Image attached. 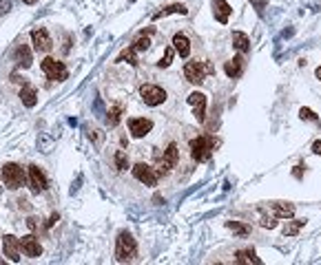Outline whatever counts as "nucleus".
Wrapping results in <instances>:
<instances>
[{
  "mask_svg": "<svg viewBox=\"0 0 321 265\" xmlns=\"http://www.w3.org/2000/svg\"><path fill=\"white\" fill-rule=\"evenodd\" d=\"M22 3H27V5H36L38 0H22Z\"/></svg>",
  "mask_w": 321,
  "mask_h": 265,
  "instance_id": "nucleus-39",
  "label": "nucleus"
},
{
  "mask_svg": "<svg viewBox=\"0 0 321 265\" xmlns=\"http://www.w3.org/2000/svg\"><path fill=\"white\" fill-rule=\"evenodd\" d=\"M215 146H217V142H215V137H210V135H202V137H197V140H191V155H193V159L199 162V164L208 162V159L213 157Z\"/></svg>",
  "mask_w": 321,
  "mask_h": 265,
  "instance_id": "nucleus-1",
  "label": "nucleus"
},
{
  "mask_svg": "<svg viewBox=\"0 0 321 265\" xmlns=\"http://www.w3.org/2000/svg\"><path fill=\"white\" fill-rule=\"evenodd\" d=\"M251 3L255 5V11H257L259 16H264V9H266V5H268V0H251Z\"/></svg>",
  "mask_w": 321,
  "mask_h": 265,
  "instance_id": "nucleus-33",
  "label": "nucleus"
},
{
  "mask_svg": "<svg viewBox=\"0 0 321 265\" xmlns=\"http://www.w3.org/2000/svg\"><path fill=\"white\" fill-rule=\"evenodd\" d=\"M27 225H29V228H31V230H36V228H38V221H36V219H33V217H31V219H27Z\"/></svg>",
  "mask_w": 321,
  "mask_h": 265,
  "instance_id": "nucleus-37",
  "label": "nucleus"
},
{
  "mask_svg": "<svg viewBox=\"0 0 321 265\" xmlns=\"http://www.w3.org/2000/svg\"><path fill=\"white\" fill-rule=\"evenodd\" d=\"M20 241V250L25 252V256H29V258H38L42 254V245L38 243V239L33 234H27V236H22Z\"/></svg>",
  "mask_w": 321,
  "mask_h": 265,
  "instance_id": "nucleus-11",
  "label": "nucleus"
},
{
  "mask_svg": "<svg viewBox=\"0 0 321 265\" xmlns=\"http://www.w3.org/2000/svg\"><path fill=\"white\" fill-rule=\"evenodd\" d=\"M314 73H317V77H319V80H321V66H319V69H317V71H314Z\"/></svg>",
  "mask_w": 321,
  "mask_h": 265,
  "instance_id": "nucleus-40",
  "label": "nucleus"
},
{
  "mask_svg": "<svg viewBox=\"0 0 321 265\" xmlns=\"http://www.w3.org/2000/svg\"><path fill=\"white\" fill-rule=\"evenodd\" d=\"M135 49H133V47H129V49H126V51H122L120 53V58H118V62H129L131 66H137V58H135Z\"/></svg>",
  "mask_w": 321,
  "mask_h": 265,
  "instance_id": "nucleus-27",
  "label": "nucleus"
},
{
  "mask_svg": "<svg viewBox=\"0 0 321 265\" xmlns=\"http://www.w3.org/2000/svg\"><path fill=\"white\" fill-rule=\"evenodd\" d=\"M27 179H29V186H31V190L36 192H44L49 188V181H47V177H44V173L38 166H29V175H27Z\"/></svg>",
  "mask_w": 321,
  "mask_h": 265,
  "instance_id": "nucleus-9",
  "label": "nucleus"
},
{
  "mask_svg": "<svg viewBox=\"0 0 321 265\" xmlns=\"http://www.w3.org/2000/svg\"><path fill=\"white\" fill-rule=\"evenodd\" d=\"M277 225V217H273V214H270V217H262V228H268V230H273Z\"/></svg>",
  "mask_w": 321,
  "mask_h": 265,
  "instance_id": "nucleus-32",
  "label": "nucleus"
},
{
  "mask_svg": "<svg viewBox=\"0 0 321 265\" xmlns=\"http://www.w3.org/2000/svg\"><path fill=\"white\" fill-rule=\"evenodd\" d=\"M224 71H226V75L228 77H239L242 73H244V58L242 55H237V58H232V60H228V62L224 64Z\"/></svg>",
  "mask_w": 321,
  "mask_h": 265,
  "instance_id": "nucleus-17",
  "label": "nucleus"
},
{
  "mask_svg": "<svg viewBox=\"0 0 321 265\" xmlns=\"http://www.w3.org/2000/svg\"><path fill=\"white\" fill-rule=\"evenodd\" d=\"M133 177L142 181L144 186H157V173L148 164H135L133 166Z\"/></svg>",
  "mask_w": 321,
  "mask_h": 265,
  "instance_id": "nucleus-8",
  "label": "nucleus"
},
{
  "mask_svg": "<svg viewBox=\"0 0 321 265\" xmlns=\"http://www.w3.org/2000/svg\"><path fill=\"white\" fill-rule=\"evenodd\" d=\"M11 11V0H0V16L9 14Z\"/></svg>",
  "mask_w": 321,
  "mask_h": 265,
  "instance_id": "nucleus-34",
  "label": "nucleus"
},
{
  "mask_svg": "<svg viewBox=\"0 0 321 265\" xmlns=\"http://www.w3.org/2000/svg\"><path fill=\"white\" fill-rule=\"evenodd\" d=\"M299 117L308 119V121H319V117L314 115V110H310V108H301V110H299Z\"/></svg>",
  "mask_w": 321,
  "mask_h": 265,
  "instance_id": "nucleus-31",
  "label": "nucleus"
},
{
  "mask_svg": "<svg viewBox=\"0 0 321 265\" xmlns=\"http://www.w3.org/2000/svg\"><path fill=\"white\" fill-rule=\"evenodd\" d=\"M16 58H18V64L22 66V69H29L33 58H31V49L27 47V44H20L18 51H16Z\"/></svg>",
  "mask_w": 321,
  "mask_h": 265,
  "instance_id": "nucleus-23",
  "label": "nucleus"
},
{
  "mask_svg": "<svg viewBox=\"0 0 321 265\" xmlns=\"http://www.w3.org/2000/svg\"><path fill=\"white\" fill-rule=\"evenodd\" d=\"M20 102L25 104L27 108H33L38 104V93H36V88H33L31 84H25L22 86V91H20Z\"/></svg>",
  "mask_w": 321,
  "mask_h": 265,
  "instance_id": "nucleus-18",
  "label": "nucleus"
},
{
  "mask_svg": "<svg viewBox=\"0 0 321 265\" xmlns=\"http://www.w3.org/2000/svg\"><path fill=\"white\" fill-rule=\"evenodd\" d=\"M31 42H33V49L40 53H47L51 51L53 42H51V36H49V31L44 29V27H38V29L31 31Z\"/></svg>",
  "mask_w": 321,
  "mask_h": 265,
  "instance_id": "nucleus-7",
  "label": "nucleus"
},
{
  "mask_svg": "<svg viewBox=\"0 0 321 265\" xmlns=\"http://www.w3.org/2000/svg\"><path fill=\"white\" fill-rule=\"evenodd\" d=\"M292 214H295V206H292V203H284V201L273 203V217H277V219H290Z\"/></svg>",
  "mask_w": 321,
  "mask_h": 265,
  "instance_id": "nucleus-21",
  "label": "nucleus"
},
{
  "mask_svg": "<svg viewBox=\"0 0 321 265\" xmlns=\"http://www.w3.org/2000/svg\"><path fill=\"white\" fill-rule=\"evenodd\" d=\"M55 221H58V214H51V219L47 221V228H51V225L55 223Z\"/></svg>",
  "mask_w": 321,
  "mask_h": 265,
  "instance_id": "nucleus-38",
  "label": "nucleus"
},
{
  "mask_svg": "<svg viewBox=\"0 0 321 265\" xmlns=\"http://www.w3.org/2000/svg\"><path fill=\"white\" fill-rule=\"evenodd\" d=\"M206 73H213V66L206 64V62H186L184 66V77L191 84H202L206 80Z\"/></svg>",
  "mask_w": 321,
  "mask_h": 265,
  "instance_id": "nucleus-5",
  "label": "nucleus"
},
{
  "mask_svg": "<svg viewBox=\"0 0 321 265\" xmlns=\"http://www.w3.org/2000/svg\"><path fill=\"white\" fill-rule=\"evenodd\" d=\"M312 153H314V155H321V142H319V140L312 144Z\"/></svg>",
  "mask_w": 321,
  "mask_h": 265,
  "instance_id": "nucleus-36",
  "label": "nucleus"
},
{
  "mask_svg": "<svg viewBox=\"0 0 321 265\" xmlns=\"http://www.w3.org/2000/svg\"><path fill=\"white\" fill-rule=\"evenodd\" d=\"M173 49L180 53V58H188L191 55V42L184 33H175L173 36Z\"/></svg>",
  "mask_w": 321,
  "mask_h": 265,
  "instance_id": "nucleus-16",
  "label": "nucleus"
},
{
  "mask_svg": "<svg viewBox=\"0 0 321 265\" xmlns=\"http://www.w3.org/2000/svg\"><path fill=\"white\" fill-rule=\"evenodd\" d=\"M292 175H295L297 179H301V175H303V166H295V170H292Z\"/></svg>",
  "mask_w": 321,
  "mask_h": 265,
  "instance_id": "nucleus-35",
  "label": "nucleus"
},
{
  "mask_svg": "<svg viewBox=\"0 0 321 265\" xmlns=\"http://www.w3.org/2000/svg\"><path fill=\"white\" fill-rule=\"evenodd\" d=\"M120 115H122V104H113V106L109 108V115H107L109 126H118L120 124Z\"/></svg>",
  "mask_w": 321,
  "mask_h": 265,
  "instance_id": "nucleus-25",
  "label": "nucleus"
},
{
  "mask_svg": "<svg viewBox=\"0 0 321 265\" xmlns=\"http://www.w3.org/2000/svg\"><path fill=\"white\" fill-rule=\"evenodd\" d=\"M131 47L135 49V51H146V49L151 47V38H148V33H146V36H144V33H140V36L133 40Z\"/></svg>",
  "mask_w": 321,
  "mask_h": 265,
  "instance_id": "nucleus-26",
  "label": "nucleus"
},
{
  "mask_svg": "<svg viewBox=\"0 0 321 265\" xmlns=\"http://www.w3.org/2000/svg\"><path fill=\"white\" fill-rule=\"evenodd\" d=\"M213 14H215V20L221 22V25H226L232 14L230 5L226 3V0H213Z\"/></svg>",
  "mask_w": 321,
  "mask_h": 265,
  "instance_id": "nucleus-15",
  "label": "nucleus"
},
{
  "mask_svg": "<svg viewBox=\"0 0 321 265\" xmlns=\"http://www.w3.org/2000/svg\"><path fill=\"white\" fill-rule=\"evenodd\" d=\"M115 168H118V170H126V168H129V157H126L124 151L115 153Z\"/></svg>",
  "mask_w": 321,
  "mask_h": 265,
  "instance_id": "nucleus-28",
  "label": "nucleus"
},
{
  "mask_svg": "<svg viewBox=\"0 0 321 265\" xmlns=\"http://www.w3.org/2000/svg\"><path fill=\"white\" fill-rule=\"evenodd\" d=\"M232 47L239 53H248L251 51V38L242 31H232Z\"/></svg>",
  "mask_w": 321,
  "mask_h": 265,
  "instance_id": "nucleus-19",
  "label": "nucleus"
},
{
  "mask_svg": "<svg viewBox=\"0 0 321 265\" xmlns=\"http://www.w3.org/2000/svg\"><path fill=\"white\" fill-rule=\"evenodd\" d=\"M171 14H182V16H186L188 9L184 7V5H169V7H164L162 11H155V14H153V20L166 18V16H171Z\"/></svg>",
  "mask_w": 321,
  "mask_h": 265,
  "instance_id": "nucleus-22",
  "label": "nucleus"
},
{
  "mask_svg": "<svg viewBox=\"0 0 321 265\" xmlns=\"http://www.w3.org/2000/svg\"><path fill=\"white\" fill-rule=\"evenodd\" d=\"M188 104H193V106H195V119L197 121H204L206 119V95H204V93H191V95H188Z\"/></svg>",
  "mask_w": 321,
  "mask_h": 265,
  "instance_id": "nucleus-14",
  "label": "nucleus"
},
{
  "mask_svg": "<svg viewBox=\"0 0 321 265\" xmlns=\"http://www.w3.org/2000/svg\"><path fill=\"white\" fill-rule=\"evenodd\" d=\"M0 190H3V188H0Z\"/></svg>",
  "mask_w": 321,
  "mask_h": 265,
  "instance_id": "nucleus-41",
  "label": "nucleus"
},
{
  "mask_svg": "<svg viewBox=\"0 0 321 265\" xmlns=\"http://www.w3.org/2000/svg\"><path fill=\"white\" fill-rule=\"evenodd\" d=\"M140 95L144 99L146 106H159V104L166 99V91L162 86H155V84H144L140 88Z\"/></svg>",
  "mask_w": 321,
  "mask_h": 265,
  "instance_id": "nucleus-6",
  "label": "nucleus"
},
{
  "mask_svg": "<svg viewBox=\"0 0 321 265\" xmlns=\"http://www.w3.org/2000/svg\"><path fill=\"white\" fill-rule=\"evenodd\" d=\"M3 181L9 190H18V188L25 186V181H27L25 170H22L18 164H5L3 166Z\"/></svg>",
  "mask_w": 321,
  "mask_h": 265,
  "instance_id": "nucleus-3",
  "label": "nucleus"
},
{
  "mask_svg": "<svg viewBox=\"0 0 321 265\" xmlns=\"http://www.w3.org/2000/svg\"><path fill=\"white\" fill-rule=\"evenodd\" d=\"M175 164H177V146H175V144H169V148H166L162 162H159V168L155 170V173H157V177L159 175H162V177L169 175L171 170L175 168Z\"/></svg>",
  "mask_w": 321,
  "mask_h": 265,
  "instance_id": "nucleus-10",
  "label": "nucleus"
},
{
  "mask_svg": "<svg viewBox=\"0 0 321 265\" xmlns=\"http://www.w3.org/2000/svg\"><path fill=\"white\" fill-rule=\"evenodd\" d=\"M40 69H42V73L53 82H64L66 77H69V69L64 66V62H58V60H53V58H44L40 62Z\"/></svg>",
  "mask_w": 321,
  "mask_h": 265,
  "instance_id": "nucleus-4",
  "label": "nucleus"
},
{
  "mask_svg": "<svg viewBox=\"0 0 321 265\" xmlns=\"http://www.w3.org/2000/svg\"><path fill=\"white\" fill-rule=\"evenodd\" d=\"M303 225H306V221H303V219L288 221V223L284 225V234H286V236H295V234H299V232L303 230Z\"/></svg>",
  "mask_w": 321,
  "mask_h": 265,
  "instance_id": "nucleus-24",
  "label": "nucleus"
},
{
  "mask_svg": "<svg viewBox=\"0 0 321 265\" xmlns=\"http://www.w3.org/2000/svg\"><path fill=\"white\" fill-rule=\"evenodd\" d=\"M135 254H137L135 239H133L129 232H120L118 241H115V258H118L120 263H124V261H131Z\"/></svg>",
  "mask_w": 321,
  "mask_h": 265,
  "instance_id": "nucleus-2",
  "label": "nucleus"
},
{
  "mask_svg": "<svg viewBox=\"0 0 321 265\" xmlns=\"http://www.w3.org/2000/svg\"><path fill=\"white\" fill-rule=\"evenodd\" d=\"M151 128H153V121L151 119H146V117H133L131 121H129V130H131V135L133 137H144V135H148L151 132Z\"/></svg>",
  "mask_w": 321,
  "mask_h": 265,
  "instance_id": "nucleus-13",
  "label": "nucleus"
},
{
  "mask_svg": "<svg viewBox=\"0 0 321 265\" xmlns=\"http://www.w3.org/2000/svg\"><path fill=\"white\" fill-rule=\"evenodd\" d=\"M173 55H175V49L173 47H169V49H166V51H164V58L162 60H159V66H162V69H166V66H169L171 62H173Z\"/></svg>",
  "mask_w": 321,
  "mask_h": 265,
  "instance_id": "nucleus-30",
  "label": "nucleus"
},
{
  "mask_svg": "<svg viewBox=\"0 0 321 265\" xmlns=\"http://www.w3.org/2000/svg\"><path fill=\"white\" fill-rule=\"evenodd\" d=\"M3 252H5V256H9V261L18 263L20 261V241L11 234L3 236Z\"/></svg>",
  "mask_w": 321,
  "mask_h": 265,
  "instance_id": "nucleus-12",
  "label": "nucleus"
},
{
  "mask_svg": "<svg viewBox=\"0 0 321 265\" xmlns=\"http://www.w3.org/2000/svg\"><path fill=\"white\" fill-rule=\"evenodd\" d=\"M226 228L232 230V232H237V234H248V232H251V228H248V225H244V223H239V221H228V223H226Z\"/></svg>",
  "mask_w": 321,
  "mask_h": 265,
  "instance_id": "nucleus-29",
  "label": "nucleus"
},
{
  "mask_svg": "<svg viewBox=\"0 0 321 265\" xmlns=\"http://www.w3.org/2000/svg\"><path fill=\"white\" fill-rule=\"evenodd\" d=\"M235 261L239 265H262V258H259L253 250H239L235 254Z\"/></svg>",
  "mask_w": 321,
  "mask_h": 265,
  "instance_id": "nucleus-20",
  "label": "nucleus"
}]
</instances>
